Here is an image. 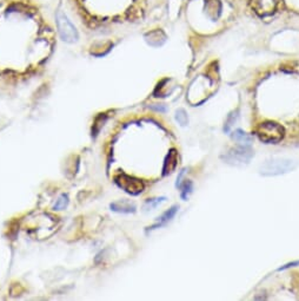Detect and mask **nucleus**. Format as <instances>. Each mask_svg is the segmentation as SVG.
<instances>
[{"label": "nucleus", "instance_id": "obj_11", "mask_svg": "<svg viewBox=\"0 0 299 301\" xmlns=\"http://www.w3.org/2000/svg\"><path fill=\"white\" fill-rule=\"evenodd\" d=\"M166 201V198H164V196H161V198H154V199H149L146 200L145 203H144V210L149 211L154 209V208H157L158 205L163 203V202Z\"/></svg>", "mask_w": 299, "mask_h": 301}, {"label": "nucleus", "instance_id": "obj_6", "mask_svg": "<svg viewBox=\"0 0 299 301\" xmlns=\"http://www.w3.org/2000/svg\"><path fill=\"white\" fill-rule=\"evenodd\" d=\"M279 0H252V7L261 16H269L277 10Z\"/></svg>", "mask_w": 299, "mask_h": 301}, {"label": "nucleus", "instance_id": "obj_9", "mask_svg": "<svg viewBox=\"0 0 299 301\" xmlns=\"http://www.w3.org/2000/svg\"><path fill=\"white\" fill-rule=\"evenodd\" d=\"M110 208H111L112 211H116V213L119 214H133L136 213L137 210L136 205L131 203V202L127 201V200H121V201L113 202V203L110 204Z\"/></svg>", "mask_w": 299, "mask_h": 301}, {"label": "nucleus", "instance_id": "obj_13", "mask_svg": "<svg viewBox=\"0 0 299 301\" xmlns=\"http://www.w3.org/2000/svg\"><path fill=\"white\" fill-rule=\"evenodd\" d=\"M180 198L184 200V201H186L188 199V196H190V194L192 193L193 190V183L192 181L186 180L184 182L183 184H180Z\"/></svg>", "mask_w": 299, "mask_h": 301}, {"label": "nucleus", "instance_id": "obj_14", "mask_svg": "<svg viewBox=\"0 0 299 301\" xmlns=\"http://www.w3.org/2000/svg\"><path fill=\"white\" fill-rule=\"evenodd\" d=\"M68 202H70V200H68L67 194H61L56 201V203L53 204V210H64L65 208H67Z\"/></svg>", "mask_w": 299, "mask_h": 301}, {"label": "nucleus", "instance_id": "obj_8", "mask_svg": "<svg viewBox=\"0 0 299 301\" xmlns=\"http://www.w3.org/2000/svg\"><path fill=\"white\" fill-rule=\"evenodd\" d=\"M178 165V153L176 149H171L170 153L167 154L165 161H164V167H163V175H170L171 172L177 168Z\"/></svg>", "mask_w": 299, "mask_h": 301}, {"label": "nucleus", "instance_id": "obj_12", "mask_svg": "<svg viewBox=\"0 0 299 301\" xmlns=\"http://www.w3.org/2000/svg\"><path fill=\"white\" fill-rule=\"evenodd\" d=\"M239 111L238 110H235V111L230 112V115L227 116L226 121H225V125H224V131H225L226 134H229L230 131H231V128L233 127V124L236 123L238 120V115Z\"/></svg>", "mask_w": 299, "mask_h": 301}, {"label": "nucleus", "instance_id": "obj_1", "mask_svg": "<svg viewBox=\"0 0 299 301\" xmlns=\"http://www.w3.org/2000/svg\"><path fill=\"white\" fill-rule=\"evenodd\" d=\"M255 133L259 141L266 143V144H277L285 136L284 127L272 121L263 122L256 128Z\"/></svg>", "mask_w": 299, "mask_h": 301}, {"label": "nucleus", "instance_id": "obj_17", "mask_svg": "<svg viewBox=\"0 0 299 301\" xmlns=\"http://www.w3.org/2000/svg\"><path fill=\"white\" fill-rule=\"evenodd\" d=\"M185 171H186V169H183V170L180 171V174H179V176L177 178V183H176V187H179L180 186V182H181V177H183V175L185 174Z\"/></svg>", "mask_w": 299, "mask_h": 301}, {"label": "nucleus", "instance_id": "obj_2", "mask_svg": "<svg viewBox=\"0 0 299 301\" xmlns=\"http://www.w3.org/2000/svg\"><path fill=\"white\" fill-rule=\"evenodd\" d=\"M253 156H255V151L250 145L239 144L230 148L225 154L220 156V159L230 166L240 167L249 165Z\"/></svg>", "mask_w": 299, "mask_h": 301}, {"label": "nucleus", "instance_id": "obj_15", "mask_svg": "<svg viewBox=\"0 0 299 301\" xmlns=\"http://www.w3.org/2000/svg\"><path fill=\"white\" fill-rule=\"evenodd\" d=\"M175 118L181 127H186L188 124V116L184 109H178L177 111H176Z\"/></svg>", "mask_w": 299, "mask_h": 301}, {"label": "nucleus", "instance_id": "obj_5", "mask_svg": "<svg viewBox=\"0 0 299 301\" xmlns=\"http://www.w3.org/2000/svg\"><path fill=\"white\" fill-rule=\"evenodd\" d=\"M115 181L117 186L121 188V189H124V192H126L127 194L133 196L139 195L140 193H143V190H144L145 188L143 181H140L139 178L128 176V175L125 174H120L118 175V176H116Z\"/></svg>", "mask_w": 299, "mask_h": 301}, {"label": "nucleus", "instance_id": "obj_16", "mask_svg": "<svg viewBox=\"0 0 299 301\" xmlns=\"http://www.w3.org/2000/svg\"><path fill=\"white\" fill-rule=\"evenodd\" d=\"M150 108H151L152 110H155V111H159V112L166 111V106H164V105H151Z\"/></svg>", "mask_w": 299, "mask_h": 301}, {"label": "nucleus", "instance_id": "obj_3", "mask_svg": "<svg viewBox=\"0 0 299 301\" xmlns=\"http://www.w3.org/2000/svg\"><path fill=\"white\" fill-rule=\"evenodd\" d=\"M297 167L295 161L289 159H273L266 161L261 168L259 172L263 176H279L292 171Z\"/></svg>", "mask_w": 299, "mask_h": 301}, {"label": "nucleus", "instance_id": "obj_4", "mask_svg": "<svg viewBox=\"0 0 299 301\" xmlns=\"http://www.w3.org/2000/svg\"><path fill=\"white\" fill-rule=\"evenodd\" d=\"M56 23L62 41L67 44H74L79 40V33H78L77 29L74 28L73 24L70 22L66 14L61 10L56 12Z\"/></svg>", "mask_w": 299, "mask_h": 301}, {"label": "nucleus", "instance_id": "obj_10", "mask_svg": "<svg viewBox=\"0 0 299 301\" xmlns=\"http://www.w3.org/2000/svg\"><path fill=\"white\" fill-rule=\"evenodd\" d=\"M231 138L235 142L239 143V144H244V145H249L253 141V137L250 136L249 134H246L241 129H237L236 131H233L231 134Z\"/></svg>", "mask_w": 299, "mask_h": 301}, {"label": "nucleus", "instance_id": "obj_7", "mask_svg": "<svg viewBox=\"0 0 299 301\" xmlns=\"http://www.w3.org/2000/svg\"><path fill=\"white\" fill-rule=\"evenodd\" d=\"M179 209V207L177 204L172 205L170 209H167L165 213L163 214L160 217H158L157 222L154 223V225H152L151 227H148V229H146V233H149V232H152V231H155V229L158 228H161L164 227V226H166L167 223H169L171 220L173 219V217L176 216V214H177V211Z\"/></svg>", "mask_w": 299, "mask_h": 301}]
</instances>
